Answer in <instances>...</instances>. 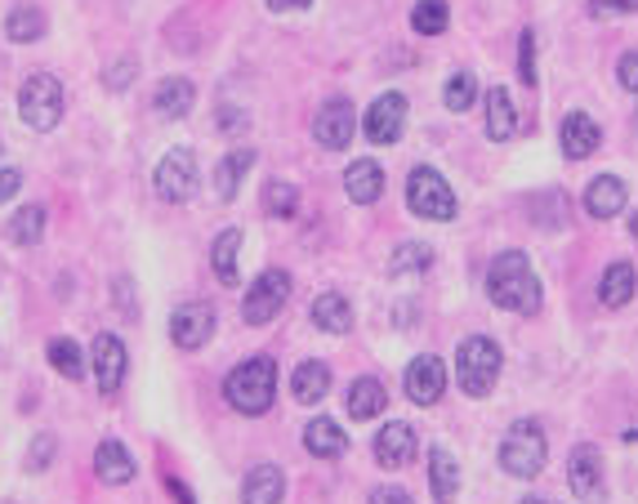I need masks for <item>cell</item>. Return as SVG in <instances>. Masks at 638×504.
I'll use <instances>...</instances> for the list:
<instances>
[{"label":"cell","instance_id":"6da1fadb","mask_svg":"<svg viewBox=\"0 0 638 504\" xmlns=\"http://www.w3.org/2000/svg\"><path fill=\"white\" fill-rule=\"evenodd\" d=\"M487 295L496 309L518 313V317H536L540 313V278L531 273V260L522 250H500L487 269Z\"/></svg>","mask_w":638,"mask_h":504},{"label":"cell","instance_id":"7a4b0ae2","mask_svg":"<svg viewBox=\"0 0 638 504\" xmlns=\"http://www.w3.org/2000/svg\"><path fill=\"white\" fill-rule=\"evenodd\" d=\"M223 397H228V406L241 411V415H263V411L272 406V397H277V362H272L268 353L241 362V366L223 380Z\"/></svg>","mask_w":638,"mask_h":504},{"label":"cell","instance_id":"3957f363","mask_svg":"<svg viewBox=\"0 0 638 504\" xmlns=\"http://www.w3.org/2000/svg\"><path fill=\"white\" fill-rule=\"evenodd\" d=\"M500 366H505V353H500L496 340H487V335L460 340V349H456V384L469 397H487L496 389V380H500Z\"/></svg>","mask_w":638,"mask_h":504},{"label":"cell","instance_id":"277c9868","mask_svg":"<svg viewBox=\"0 0 638 504\" xmlns=\"http://www.w3.org/2000/svg\"><path fill=\"white\" fill-rule=\"evenodd\" d=\"M545 460H549L545 429H540L536 420H518V424L505 433V442H500V468H505L509 477L531 482V477L545 473Z\"/></svg>","mask_w":638,"mask_h":504},{"label":"cell","instance_id":"5b68a950","mask_svg":"<svg viewBox=\"0 0 638 504\" xmlns=\"http://www.w3.org/2000/svg\"><path fill=\"white\" fill-rule=\"evenodd\" d=\"M407 205L416 219H429V223H451L456 219V192L451 183L433 170V165H416L411 179H407Z\"/></svg>","mask_w":638,"mask_h":504},{"label":"cell","instance_id":"8992f818","mask_svg":"<svg viewBox=\"0 0 638 504\" xmlns=\"http://www.w3.org/2000/svg\"><path fill=\"white\" fill-rule=\"evenodd\" d=\"M19 117H23V125H32L41 134L54 130L63 121V85H59V77H50V72L28 77L23 90H19Z\"/></svg>","mask_w":638,"mask_h":504},{"label":"cell","instance_id":"52a82bcc","mask_svg":"<svg viewBox=\"0 0 638 504\" xmlns=\"http://www.w3.org/2000/svg\"><path fill=\"white\" fill-rule=\"evenodd\" d=\"M157 183V196L170 201V205H183L197 196V183H201V170H197V152L192 148H170L152 174Z\"/></svg>","mask_w":638,"mask_h":504},{"label":"cell","instance_id":"ba28073f","mask_svg":"<svg viewBox=\"0 0 638 504\" xmlns=\"http://www.w3.org/2000/svg\"><path fill=\"white\" fill-rule=\"evenodd\" d=\"M290 273H281V269H268V273H259L255 278V286L246 291V300H241V317L250 322V326H268L286 304H290Z\"/></svg>","mask_w":638,"mask_h":504},{"label":"cell","instance_id":"9c48e42d","mask_svg":"<svg viewBox=\"0 0 638 504\" xmlns=\"http://www.w3.org/2000/svg\"><path fill=\"white\" fill-rule=\"evenodd\" d=\"M567 486L576 491L580 504H602L607 500V473H602V451L594 442H580L567 460Z\"/></svg>","mask_w":638,"mask_h":504},{"label":"cell","instance_id":"30bf717a","mask_svg":"<svg viewBox=\"0 0 638 504\" xmlns=\"http://www.w3.org/2000/svg\"><path fill=\"white\" fill-rule=\"evenodd\" d=\"M353 134H358V112H353L349 99H331V103L317 108V117H312V139L322 143L327 152H345V148L353 143Z\"/></svg>","mask_w":638,"mask_h":504},{"label":"cell","instance_id":"8fae6325","mask_svg":"<svg viewBox=\"0 0 638 504\" xmlns=\"http://www.w3.org/2000/svg\"><path fill=\"white\" fill-rule=\"evenodd\" d=\"M210 335H215V309L206 300H192V304H183V309L170 313V340H175V349L197 353V349L210 344Z\"/></svg>","mask_w":638,"mask_h":504},{"label":"cell","instance_id":"7c38bea8","mask_svg":"<svg viewBox=\"0 0 638 504\" xmlns=\"http://www.w3.org/2000/svg\"><path fill=\"white\" fill-rule=\"evenodd\" d=\"M90 366H94V380H99V393H121V384H126V371H130V353H126V340L121 335H112V331H103L99 340H94V349H90Z\"/></svg>","mask_w":638,"mask_h":504},{"label":"cell","instance_id":"4fadbf2b","mask_svg":"<svg viewBox=\"0 0 638 504\" xmlns=\"http://www.w3.org/2000/svg\"><path fill=\"white\" fill-rule=\"evenodd\" d=\"M362 130H367V139L380 143V148L398 143L402 130H407V99H402V94H380V99L367 108Z\"/></svg>","mask_w":638,"mask_h":504},{"label":"cell","instance_id":"5bb4252c","mask_svg":"<svg viewBox=\"0 0 638 504\" xmlns=\"http://www.w3.org/2000/svg\"><path fill=\"white\" fill-rule=\"evenodd\" d=\"M442 389H447V366H442V357L420 353V357L407 366V397H411L416 406H433V402L442 397Z\"/></svg>","mask_w":638,"mask_h":504},{"label":"cell","instance_id":"9a60e30c","mask_svg":"<svg viewBox=\"0 0 638 504\" xmlns=\"http://www.w3.org/2000/svg\"><path fill=\"white\" fill-rule=\"evenodd\" d=\"M420 442H416V429L407 420H389L380 433H376V460L380 468H407L416 460Z\"/></svg>","mask_w":638,"mask_h":504},{"label":"cell","instance_id":"2e32d148","mask_svg":"<svg viewBox=\"0 0 638 504\" xmlns=\"http://www.w3.org/2000/svg\"><path fill=\"white\" fill-rule=\"evenodd\" d=\"M558 143H562V157H567V161H585V157H594V152H598L602 130L594 125V117H585V112H567V117H562V125H558Z\"/></svg>","mask_w":638,"mask_h":504},{"label":"cell","instance_id":"e0dca14e","mask_svg":"<svg viewBox=\"0 0 638 504\" xmlns=\"http://www.w3.org/2000/svg\"><path fill=\"white\" fill-rule=\"evenodd\" d=\"M625 205H629V188H625V179H616V174H598V179L585 188V214H589V219L625 214Z\"/></svg>","mask_w":638,"mask_h":504},{"label":"cell","instance_id":"ac0fdd59","mask_svg":"<svg viewBox=\"0 0 638 504\" xmlns=\"http://www.w3.org/2000/svg\"><path fill=\"white\" fill-rule=\"evenodd\" d=\"M94 473H99V482H108V486H126V482H134L139 464H134V455L126 451V442L103 437V442L94 446Z\"/></svg>","mask_w":638,"mask_h":504},{"label":"cell","instance_id":"d6986e66","mask_svg":"<svg viewBox=\"0 0 638 504\" xmlns=\"http://www.w3.org/2000/svg\"><path fill=\"white\" fill-rule=\"evenodd\" d=\"M197 103V85L188 77H166L157 90H152V108L161 121H183Z\"/></svg>","mask_w":638,"mask_h":504},{"label":"cell","instance_id":"ffe728a7","mask_svg":"<svg viewBox=\"0 0 638 504\" xmlns=\"http://www.w3.org/2000/svg\"><path fill=\"white\" fill-rule=\"evenodd\" d=\"M345 192H349V201H358V205H376V201L385 196V170H380V161H371V157L353 161V165L345 170Z\"/></svg>","mask_w":638,"mask_h":504},{"label":"cell","instance_id":"44dd1931","mask_svg":"<svg viewBox=\"0 0 638 504\" xmlns=\"http://www.w3.org/2000/svg\"><path fill=\"white\" fill-rule=\"evenodd\" d=\"M290 393H295V402L317 406L331 393V366L327 362H299L295 375H290Z\"/></svg>","mask_w":638,"mask_h":504},{"label":"cell","instance_id":"7402d4cb","mask_svg":"<svg viewBox=\"0 0 638 504\" xmlns=\"http://www.w3.org/2000/svg\"><path fill=\"white\" fill-rule=\"evenodd\" d=\"M312 326L317 331H327V335H349L353 331V309L340 291H327V295H317L312 300Z\"/></svg>","mask_w":638,"mask_h":504},{"label":"cell","instance_id":"603a6c76","mask_svg":"<svg viewBox=\"0 0 638 504\" xmlns=\"http://www.w3.org/2000/svg\"><path fill=\"white\" fill-rule=\"evenodd\" d=\"M514 130H518V103H514V94L505 85H491L487 90V134L496 143H509Z\"/></svg>","mask_w":638,"mask_h":504},{"label":"cell","instance_id":"cb8c5ba5","mask_svg":"<svg viewBox=\"0 0 638 504\" xmlns=\"http://www.w3.org/2000/svg\"><path fill=\"white\" fill-rule=\"evenodd\" d=\"M281 495H286V473L277 464H255L246 473V486H241L246 504H281Z\"/></svg>","mask_w":638,"mask_h":504},{"label":"cell","instance_id":"d4e9b609","mask_svg":"<svg viewBox=\"0 0 638 504\" xmlns=\"http://www.w3.org/2000/svg\"><path fill=\"white\" fill-rule=\"evenodd\" d=\"M46 28H50V19H46V10H41V6H32V0H19V6L6 14V37H10L14 46H32V41H41V37H46Z\"/></svg>","mask_w":638,"mask_h":504},{"label":"cell","instance_id":"484cf974","mask_svg":"<svg viewBox=\"0 0 638 504\" xmlns=\"http://www.w3.org/2000/svg\"><path fill=\"white\" fill-rule=\"evenodd\" d=\"M303 446H308V455H317V460H340L345 451H349V437H345V429L336 424V420H312L308 429H303Z\"/></svg>","mask_w":638,"mask_h":504},{"label":"cell","instance_id":"4316f807","mask_svg":"<svg viewBox=\"0 0 638 504\" xmlns=\"http://www.w3.org/2000/svg\"><path fill=\"white\" fill-rule=\"evenodd\" d=\"M250 165H255V143L232 148V152L215 165V192H219V201H232V196H237V188H241V179H246Z\"/></svg>","mask_w":638,"mask_h":504},{"label":"cell","instance_id":"83f0119b","mask_svg":"<svg viewBox=\"0 0 638 504\" xmlns=\"http://www.w3.org/2000/svg\"><path fill=\"white\" fill-rule=\"evenodd\" d=\"M429 486H433V500L438 504H451L456 491H460V464L447 446H433L429 451Z\"/></svg>","mask_w":638,"mask_h":504},{"label":"cell","instance_id":"f1b7e54d","mask_svg":"<svg viewBox=\"0 0 638 504\" xmlns=\"http://www.w3.org/2000/svg\"><path fill=\"white\" fill-rule=\"evenodd\" d=\"M237 255H241V228H223L210 245V264H215V278L223 286H241V273H237Z\"/></svg>","mask_w":638,"mask_h":504},{"label":"cell","instance_id":"f546056e","mask_svg":"<svg viewBox=\"0 0 638 504\" xmlns=\"http://www.w3.org/2000/svg\"><path fill=\"white\" fill-rule=\"evenodd\" d=\"M385 406H389V393L376 375H362V380L349 384V415L353 420H376Z\"/></svg>","mask_w":638,"mask_h":504},{"label":"cell","instance_id":"4dcf8cb0","mask_svg":"<svg viewBox=\"0 0 638 504\" xmlns=\"http://www.w3.org/2000/svg\"><path fill=\"white\" fill-rule=\"evenodd\" d=\"M634 291H638L634 264H611V269L602 273V282H598V300H602L607 309H625V304L634 300Z\"/></svg>","mask_w":638,"mask_h":504},{"label":"cell","instance_id":"1f68e13d","mask_svg":"<svg viewBox=\"0 0 638 504\" xmlns=\"http://www.w3.org/2000/svg\"><path fill=\"white\" fill-rule=\"evenodd\" d=\"M50 366L63 375V380H81L86 375V366H90V357H86V349L72 340V335H59V340H50Z\"/></svg>","mask_w":638,"mask_h":504},{"label":"cell","instance_id":"d6a6232c","mask_svg":"<svg viewBox=\"0 0 638 504\" xmlns=\"http://www.w3.org/2000/svg\"><path fill=\"white\" fill-rule=\"evenodd\" d=\"M6 236L14 245H41V236H46V205H23L19 214H10Z\"/></svg>","mask_w":638,"mask_h":504},{"label":"cell","instance_id":"836d02e7","mask_svg":"<svg viewBox=\"0 0 638 504\" xmlns=\"http://www.w3.org/2000/svg\"><path fill=\"white\" fill-rule=\"evenodd\" d=\"M425 269H433V245H425V241H402V245L393 250V260H389V273H393V278H416V273H425Z\"/></svg>","mask_w":638,"mask_h":504},{"label":"cell","instance_id":"e575fe53","mask_svg":"<svg viewBox=\"0 0 638 504\" xmlns=\"http://www.w3.org/2000/svg\"><path fill=\"white\" fill-rule=\"evenodd\" d=\"M411 28L416 37H442L451 28V10H447V0H416V10H411Z\"/></svg>","mask_w":638,"mask_h":504},{"label":"cell","instance_id":"d590c367","mask_svg":"<svg viewBox=\"0 0 638 504\" xmlns=\"http://www.w3.org/2000/svg\"><path fill=\"white\" fill-rule=\"evenodd\" d=\"M295 210H299V188L286 183V179H268V183H263V214L290 219Z\"/></svg>","mask_w":638,"mask_h":504},{"label":"cell","instance_id":"8d00e7d4","mask_svg":"<svg viewBox=\"0 0 638 504\" xmlns=\"http://www.w3.org/2000/svg\"><path fill=\"white\" fill-rule=\"evenodd\" d=\"M442 99H447L451 112H469V108L478 103V81H473V72H456V77L447 81Z\"/></svg>","mask_w":638,"mask_h":504},{"label":"cell","instance_id":"74e56055","mask_svg":"<svg viewBox=\"0 0 638 504\" xmlns=\"http://www.w3.org/2000/svg\"><path fill=\"white\" fill-rule=\"evenodd\" d=\"M54 455H59V437H54V433H37V437H32V446H28L23 468H28V473H41V468H50V464H54Z\"/></svg>","mask_w":638,"mask_h":504},{"label":"cell","instance_id":"f35d334b","mask_svg":"<svg viewBox=\"0 0 638 504\" xmlns=\"http://www.w3.org/2000/svg\"><path fill=\"white\" fill-rule=\"evenodd\" d=\"M112 300H117V309H121L126 322H139V300H134V282H130V278H117V282H112Z\"/></svg>","mask_w":638,"mask_h":504},{"label":"cell","instance_id":"ab89813d","mask_svg":"<svg viewBox=\"0 0 638 504\" xmlns=\"http://www.w3.org/2000/svg\"><path fill=\"white\" fill-rule=\"evenodd\" d=\"M518 72L527 85H536V32H522L518 41Z\"/></svg>","mask_w":638,"mask_h":504},{"label":"cell","instance_id":"60d3db41","mask_svg":"<svg viewBox=\"0 0 638 504\" xmlns=\"http://www.w3.org/2000/svg\"><path fill=\"white\" fill-rule=\"evenodd\" d=\"M589 10L598 19H620V14H638V0H589Z\"/></svg>","mask_w":638,"mask_h":504},{"label":"cell","instance_id":"b9f144b4","mask_svg":"<svg viewBox=\"0 0 638 504\" xmlns=\"http://www.w3.org/2000/svg\"><path fill=\"white\" fill-rule=\"evenodd\" d=\"M130 81H134V59H121V63H117V68H108V77H103V85H108L112 94L130 90Z\"/></svg>","mask_w":638,"mask_h":504},{"label":"cell","instance_id":"7bdbcfd3","mask_svg":"<svg viewBox=\"0 0 638 504\" xmlns=\"http://www.w3.org/2000/svg\"><path fill=\"white\" fill-rule=\"evenodd\" d=\"M616 81H620V90L638 94V50H629V54L616 63Z\"/></svg>","mask_w":638,"mask_h":504},{"label":"cell","instance_id":"ee69618b","mask_svg":"<svg viewBox=\"0 0 638 504\" xmlns=\"http://www.w3.org/2000/svg\"><path fill=\"white\" fill-rule=\"evenodd\" d=\"M19 188H23V170H14V165H0V205L14 201V196H19Z\"/></svg>","mask_w":638,"mask_h":504},{"label":"cell","instance_id":"f6af8a7d","mask_svg":"<svg viewBox=\"0 0 638 504\" xmlns=\"http://www.w3.org/2000/svg\"><path fill=\"white\" fill-rule=\"evenodd\" d=\"M371 504H416V500H411L402 486H376V491H371Z\"/></svg>","mask_w":638,"mask_h":504},{"label":"cell","instance_id":"bcb514c9","mask_svg":"<svg viewBox=\"0 0 638 504\" xmlns=\"http://www.w3.org/2000/svg\"><path fill=\"white\" fill-rule=\"evenodd\" d=\"M219 125H223V134H241V130H246V112H237V108H219Z\"/></svg>","mask_w":638,"mask_h":504},{"label":"cell","instance_id":"7dc6e473","mask_svg":"<svg viewBox=\"0 0 638 504\" xmlns=\"http://www.w3.org/2000/svg\"><path fill=\"white\" fill-rule=\"evenodd\" d=\"M308 0H268V10H303Z\"/></svg>","mask_w":638,"mask_h":504},{"label":"cell","instance_id":"c3c4849f","mask_svg":"<svg viewBox=\"0 0 638 504\" xmlns=\"http://www.w3.org/2000/svg\"><path fill=\"white\" fill-rule=\"evenodd\" d=\"M629 232H634V241H638V210L629 214Z\"/></svg>","mask_w":638,"mask_h":504},{"label":"cell","instance_id":"681fc988","mask_svg":"<svg viewBox=\"0 0 638 504\" xmlns=\"http://www.w3.org/2000/svg\"><path fill=\"white\" fill-rule=\"evenodd\" d=\"M522 504H554V500H540V495H527Z\"/></svg>","mask_w":638,"mask_h":504},{"label":"cell","instance_id":"f907efd6","mask_svg":"<svg viewBox=\"0 0 638 504\" xmlns=\"http://www.w3.org/2000/svg\"><path fill=\"white\" fill-rule=\"evenodd\" d=\"M634 125H638V121H634Z\"/></svg>","mask_w":638,"mask_h":504}]
</instances>
